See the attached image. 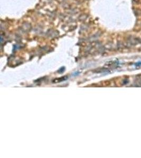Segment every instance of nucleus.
<instances>
[{"label": "nucleus", "mask_w": 141, "mask_h": 158, "mask_svg": "<svg viewBox=\"0 0 141 158\" xmlns=\"http://www.w3.org/2000/svg\"><path fill=\"white\" fill-rule=\"evenodd\" d=\"M134 1L136 3H138L139 2V0H134Z\"/></svg>", "instance_id": "f257e3e1"}]
</instances>
